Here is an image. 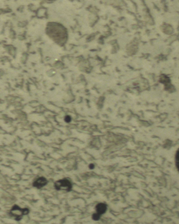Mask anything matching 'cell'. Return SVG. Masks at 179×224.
Segmentation results:
<instances>
[{
    "instance_id": "6da1fadb",
    "label": "cell",
    "mask_w": 179,
    "mask_h": 224,
    "mask_svg": "<svg viewBox=\"0 0 179 224\" xmlns=\"http://www.w3.org/2000/svg\"><path fill=\"white\" fill-rule=\"evenodd\" d=\"M29 210L27 208H21L17 205H14L10 211V215L16 221H20L23 217L29 214Z\"/></svg>"
},
{
    "instance_id": "7a4b0ae2",
    "label": "cell",
    "mask_w": 179,
    "mask_h": 224,
    "mask_svg": "<svg viewBox=\"0 0 179 224\" xmlns=\"http://www.w3.org/2000/svg\"><path fill=\"white\" fill-rule=\"evenodd\" d=\"M55 187L57 190L70 191L72 189V186L71 183L68 180L62 179L56 182Z\"/></svg>"
},
{
    "instance_id": "3957f363",
    "label": "cell",
    "mask_w": 179,
    "mask_h": 224,
    "mask_svg": "<svg viewBox=\"0 0 179 224\" xmlns=\"http://www.w3.org/2000/svg\"><path fill=\"white\" fill-rule=\"evenodd\" d=\"M48 183V181L44 177H40L35 181L33 185L35 188H41L46 186Z\"/></svg>"
},
{
    "instance_id": "277c9868",
    "label": "cell",
    "mask_w": 179,
    "mask_h": 224,
    "mask_svg": "<svg viewBox=\"0 0 179 224\" xmlns=\"http://www.w3.org/2000/svg\"><path fill=\"white\" fill-rule=\"evenodd\" d=\"M96 213L101 215L106 212L107 210V206L105 204L99 203L95 207Z\"/></svg>"
},
{
    "instance_id": "5b68a950",
    "label": "cell",
    "mask_w": 179,
    "mask_h": 224,
    "mask_svg": "<svg viewBox=\"0 0 179 224\" xmlns=\"http://www.w3.org/2000/svg\"><path fill=\"white\" fill-rule=\"evenodd\" d=\"M175 161H176V165L177 169L179 172V148L177 150L176 154Z\"/></svg>"
},
{
    "instance_id": "8992f818",
    "label": "cell",
    "mask_w": 179,
    "mask_h": 224,
    "mask_svg": "<svg viewBox=\"0 0 179 224\" xmlns=\"http://www.w3.org/2000/svg\"><path fill=\"white\" fill-rule=\"evenodd\" d=\"M100 217H101V215H100L96 213L94 214L92 216V218L94 221H99V219H100Z\"/></svg>"
},
{
    "instance_id": "52a82bcc",
    "label": "cell",
    "mask_w": 179,
    "mask_h": 224,
    "mask_svg": "<svg viewBox=\"0 0 179 224\" xmlns=\"http://www.w3.org/2000/svg\"><path fill=\"white\" fill-rule=\"evenodd\" d=\"M65 121H66V122L69 123V122H70V121H71V117H70V116H66V117H65Z\"/></svg>"
},
{
    "instance_id": "ba28073f",
    "label": "cell",
    "mask_w": 179,
    "mask_h": 224,
    "mask_svg": "<svg viewBox=\"0 0 179 224\" xmlns=\"http://www.w3.org/2000/svg\"><path fill=\"white\" fill-rule=\"evenodd\" d=\"M89 168L90 169H93L94 168V165L93 164H90V165H89Z\"/></svg>"
}]
</instances>
